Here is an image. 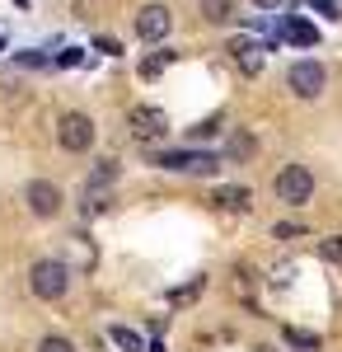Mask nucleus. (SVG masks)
<instances>
[{"label": "nucleus", "mask_w": 342, "mask_h": 352, "mask_svg": "<svg viewBox=\"0 0 342 352\" xmlns=\"http://www.w3.org/2000/svg\"><path fill=\"white\" fill-rule=\"evenodd\" d=\"M117 174H122L117 155H104V160H94V169H89V184H84V192H108L113 184H117Z\"/></svg>", "instance_id": "11"}, {"label": "nucleus", "mask_w": 342, "mask_h": 352, "mask_svg": "<svg viewBox=\"0 0 342 352\" xmlns=\"http://www.w3.org/2000/svg\"><path fill=\"white\" fill-rule=\"evenodd\" d=\"M28 287H33L38 300H61L66 287H71V268H66L61 258H38V263L28 268Z\"/></svg>", "instance_id": "1"}, {"label": "nucleus", "mask_w": 342, "mask_h": 352, "mask_svg": "<svg viewBox=\"0 0 342 352\" xmlns=\"http://www.w3.org/2000/svg\"><path fill=\"white\" fill-rule=\"evenodd\" d=\"M286 38H290V43H300V47H315L319 28L310 24V19H286Z\"/></svg>", "instance_id": "14"}, {"label": "nucleus", "mask_w": 342, "mask_h": 352, "mask_svg": "<svg viewBox=\"0 0 342 352\" xmlns=\"http://www.w3.org/2000/svg\"><path fill=\"white\" fill-rule=\"evenodd\" d=\"M216 132H220V118H207V122L192 127V141H207V136H216Z\"/></svg>", "instance_id": "21"}, {"label": "nucleus", "mask_w": 342, "mask_h": 352, "mask_svg": "<svg viewBox=\"0 0 342 352\" xmlns=\"http://www.w3.org/2000/svg\"><path fill=\"white\" fill-rule=\"evenodd\" d=\"M286 80H290V89H295L300 99H319V94H323V80H328V76H323V66H319V61H295Z\"/></svg>", "instance_id": "7"}, {"label": "nucleus", "mask_w": 342, "mask_h": 352, "mask_svg": "<svg viewBox=\"0 0 342 352\" xmlns=\"http://www.w3.org/2000/svg\"><path fill=\"white\" fill-rule=\"evenodd\" d=\"M258 352H277V348H258Z\"/></svg>", "instance_id": "25"}, {"label": "nucleus", "mask_w": 342, "mask_h": 352, "mask_svg": "<svg viewBox=\"0 0 342 352\" xmlns=\"http://www.w3.org/2000/svg\"><path fill=\"white\" fill-rule=\"evenodd\" d=\"M169 28H174V19H169L164 5H146V10L136 14V38H141V43H159V38H169Z\"/></svg>", "instance_id": "8"}, {"label": "nucleus", "mask_w": 342, "mask_h": 352, "mask_svg": "<svg viewBox=\"0 0 342 352\" xmlns=\"http://www.w3.org/2000/svg\"><path fill=\"white\" fill-rule=\"evenodd\" d=\"M202 14L211 24H230L235 19V0H202Z\"/></svg>", "instance_id": "15"}, {"label": "nucleus", "mask_w": 342, "mask_h": 352, "mask_svg": "<svg viewBox=\"0 0 342 352\" xmlns=\"http://www.w3.org/2000/svg\"><path fill=\"white\" fill-rule=\"evenodd\" d=\"M300 5H310V10H319L323 19H342V0H300Z\"/></svg>", "instance_id": "18"}, {"label": "nucleus", "mask_w": 342, "mask_h": 352, "mask_svg": "<svg viewBox=\"0 0 342 352\" xmlns=\"http://www.w3.org/2000/svg\"><path fill=\"white\" fill-rule=\"evenodd\" d=\"M94 47H99V52H108V56L122 52V43H117V38H94Z\"/></svg>", "instance_id": "23"}, {"label": "nucleus", "mask_w": 342, "mask_h": 352, "mask_svg": "<svg viewBox=\"0 0 342 352\" xmlns=\"http://www.w3.org/2000/svg\"><path fill=\"white\" fill-rule=\"evenodd\" d=\"M0 52H5V38H0Z\"/></svg>", "instance_id": "26"}, {"label": "nucleus", "mask_w": 342, "mask_h": 352, "mask_svg": "<svg viewBox=\"0 0 342 352\" xmlns=\"http://www.w3.org/2000/svg\"><path fill=\"white\" fill-rule=\"evenodd\" d=\"M24 202H28V212H33V217L52 221L56 212H61V188L47 184V179H33V184L24 188Z\"/></svg>", "instance_id": "5"}, {"label": "nucleus", "mask_w": 342, "mask_h": 352, "mask_svg": "<svg viewBox=\"0 0 342 352\" xmlns=\"http://www.w3.org/2000/svg\"><path fill=\"white\" fill-rule=\"evenodd\" d=\"M211 202H216L220 212H249V207H253V192L239 188V184H230V188H216V192H211Z\"/></svg>", "instance_id": "12"}, {"label": "nucleus", "mask_w": 342, "mask_h": 352, "mask_svg": "<svg viewBox=\"0 0 342 352\" xmlns=\"http://www.w3.org/2000/svg\"><path fill=\"white\" fill-rule=\"evenodd\" d=\"M286 343L300 352H319V333H305V329H286Z\"/></svg>", "instance_id": "17"}, {"label": "nucleus", "mask_w": 342, "mask_h": 352, "mask_svg": "<svg viewBox=\"0 0 342 352\" xmlns=\"http://www.w3.org/2000/svg\"><path fill=\"white\" fill-rule=\"evenodd\" d=\"M108 338H113V348H122V352H146V338H141L136 329H127V324H113Z\"/></svg>", "instance_id": "13"}, {"label": "nucleus", "mask_w": 342, "mask_h": 352, "mask_svg": "<svg viewBox=\"0 0 342 352\" xmlns=\"http://www.w3.org/2000/svg\"><path fill=\"white\" fill-rule=\"evenodd\" d=\"M253 5H258V10H277L282 0H253Z\"/></svg>", "instance_id": "24"}, {"label": "nucleus", "mask_w": 342, "mask_h": 352, "mask_svg": "<svg viewBox=\"0 0 342 352\" xmlns=\"http://www.w3.org/2000/svg\"><path fill=\"white\" fill-rule=\"evenodd\" d=\"M80 61H84V52H80V47H66V52L56 56V66H80Z\"/></svg>", "instance_id": "22"}, {"label": "nucleus", "mask_w": 342, "mask_h": 352, "mask_svg": "<svg viewBox=\"0 0 342 352\" xmlns=\"http://www.w3.org/2000/svg\"><path fill=\"white\" fill-rule=\"evenodd\" d=\"M174 61V52H159V56H146L141 61V80H155V76H164V66Z\"/></svg>", "instance_id": "16"}, {"label": "nucleus", "mask_w": 342, "mask_h": 352, "mask_svg": "<svg viewBox=\"0 0 342 352\" xmlns=\"http://www.w3.org/2000/svg\"><path fill=\"white\" fill-rule=\"evenodd\" d=\"M277 202H286V207H305L310 197H315V174L305 169V164H286L282 174H277Z\"/></svg>", "instance_id": "3"}, {"label": "nucleus", "mask_w": 342, "mask_h": 352, "mask_svg": "<svg viewBox=\"0 0 342 352\" xmlns=\"http://www.w3.org/2000/svg\"><path fill=\"white\" fill-rule=\"evenodd\" d=\"M127 122H132V132L141 136V141H155V136L169 132V118H164V109H150V104H136V109L127 113Z\"/></svg>", "instance_id": "9"}, {"label": "nucleus", "mask_w": 342, "mask_h": 352, "mask_svg": "<svg viewBox=\"0 0 342 352\" xmlns=\"http://www.w3.org/2000/svg\"><path fill=\"white\" fill-rule=\"evenodd\" d=\"M155 164L159 169H183V174H216L220 155L216 151H159Z\"/></svg>", "instance_id": "4"}, {"label": "nucleus", "mask_w": 342, "mask_h": 352, "mask_svg": "<svg viewBox=\"0 0 342 352\" xmlns=\"http://www.w3.org/2000/svg\"><path fill=\"white\" fill-rule=\"evenodd\" d=\"M38 352H76V343H71V338H61V333H47V338L38 343Z\"/></svg>", "instance_id": "20"}, {"label": "nucleus", "mask_w": 342, "mask_h": 352, "mask_svg": "<svg viewBox=\"0 0 342 352\" xmlns=\"http://www.w3.org/2000/svg\"><path fill=\"white\" fill-rule=\"evenodd\" d=\"M225 52L235 56L239 76H263V56H267V47L258 43V38H230V47H225Z\"/></svg>", "instance_id": "6"}, {"label": "nucleus", "mask_w": 342, "mask_h": 352, "mask_svg": "<svg viewBox=\"0 0 342 352\" xmlns=\"http://www.w3.org/2000/svg\"><path fill=\"white\" fill-rule=\"evenodd\" d=\"M319 254H323L328 263H342V235H328V240H319Z\"/></svg>", "instance_id": "19"}, {"label": "nucleus", "mask_w": 342, "mask_h": 352, "mask_svg": "<svg viewBox=\"0 0 342 352\" xmlns=\"http://www.w3.org/2000/svg\"><path fill=\"white\" fill-rule=\"evenodd\" d=\"M56 141H61L66 155H84V151L94 146V118H89V113H61Z\"/></svg>", "instance_id": "2"}, {"label": "nucleus", "mask_w": 342, "mask_h": 352, "mask_svg": "<svg viewBox=\"0 0 342 352\" xmlns=\"http://www.w3.org/2000/svg\"><path fill=\"white\" fill-rule=\"evenodd\" d=\"M253 155H258V136L249 132V127H235V132L225 136V155H220L225 164H249Z\"/></svg>", "instance_id": "10"}]
</instances>
